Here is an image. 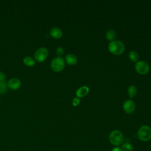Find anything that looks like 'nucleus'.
Segmentation results:
<instances>
[{"mask_svg":"<svg viewBox=\"0 0 151 151\" xmlns=\"http://www.w3.org/2000/svg\"><path fill=\"white\" fill-rule=\"evenodd\" d=\"M109 139L112 145L114 146H119L123 143L124 141V136L120 131L114 130L110 133Z\"/></svg>","mask_w":151,"mask_h":151,"instance_id":"f257e3e1","label":"nucleus"},{"mask_svg":"<svg viewBox=\"0 0 151 151\" xmlns=\"http://www.w3.org/2000/svg\"><path fill=\"white\" fill-rule=\"evenodd\" d=\"M124 45L122 42L120 41H111L109 45V50L110 52L115 55H120L124 51Z\"/></svg>","mask_w":151,"mask_h":151,"instance_id":"f03ea898","label":"nucleus"},{"mask_svg":"<svg viewBox=\"0 0 151 151\" xmlns=\"http://www.w3.org/2000/svg\"><path fill=\"white\" fill-rule=\"evenodd\" d=\"M137 137L141 141H149L151 139V128L146 125L142 126L137 132Z\"/></svg>","mask_w":151,"mask_h":151,"instance_id":"7ed1b4c3","label":"nucleus"},{"mask_svg":"<svg viewBox=\"0 0 151 151\" xmlns=\"http://www.w3.org/2000/svg\"><path fill=\"white\" fill-rule=\"evenodd\" d=\"M65 67V63L61 57L54 58L51 63V67L52 70L55 72L62 71Z\"/></svg>","mask_w":151,"mask_h":151,"instance_id":"20e7f679","label":"nucleus"},{"mask_svg":"<svg viewBox=\"0 0 151 151\" xmlns=\"http://www.w3.org/2000/svg\"><path fill=\"white\" fill-rule=\"evenodd\" d=\"M48 54V50L45 47H41L36 50L34 54V57L37 61L42 62L47 58Z\"/></svg>","mask_w":151,"mask_h":151,"instance_id":"39448f33","label":"nucleus"},{"mask_svg":"<svg viewBox=\"0 0 151 151\" xmlns=\"http://www.w3.org/2000/svg\"><path fill=\"white\" fill-rule=\"evenodd\" d=\"M149 64L143 61H138L135 65V69L140 74H146L149 71Z\"/></svg>","mask_w":151,"mask_h":151,"instance_id":"423d86ee","label":"nucleus"},{"mask_svg":"<svg viewBox=\"0 0 151 151\" xmlns=\"http://www.w3.org/2000/svg\"><path fill=\"white\" fill-rule=\"evenodd\" d=\"M123 109L124 111L127 114L133 113L135 110L134 103L131 100L126 101L123 104Z\"/></svg>","mask_w":151,"mask_h":151,"instance_id":"0eeeda50","label":"nucleus"},{"mask_svg":"<svg viewBox=\"0 0 151 151\" xmlns=\"http://www.w3.org/2000/svg\"><path fill=\"white\" fill-rule=\"evenodd\" d=\"M8 87L12 90H17L21 85V82L17 78H12L10 79L8 83Z\"/></svg>","mask_w":151,"mask_h":151,"instance_id":"6e6552de","label":"nucleus"},{"mask_svg":"<svg viewBox=\"0 0 151 151\" xmlns=\"http://www.w3.org/2000/svg\"><path fill=\"white\" fill-rule=\"evenodd\" d=\"M89 91V88L87 86H83L79 88L76 91V95L78 97H83L86 96Z\"/></svg>","mask_w":151,"mask_h":151,"instance_id":"1a4fd4ad","label":"nucleus"},{"mask_svg":"<svg viewBox=\"0 0 151 151\" xmlns=\"http://www.w3.org/2000/svg\"><path fill=\"white\" fill-rule=\"evenodd\" d=\"M50 34L51 35L55 38H60L62 35H63V32L61 30L60 28H58V27H54L52 28L51 30H50Z\"/></svg>","mask_w":151,"mask_h":151,"instance_id":"9d476101","label":"nucleus"},{"mask_svg":"<svg viewBox=\"0 0 151 151\" xmlns=\"http://www.w3.org/2000/svg\"><path fill=\"white\" fill-rule=\"evenodd\" d=\"M77 61V57L72 54H67L65 56V61L69 65H74L75 64H76Z\"/></svg>","mask_w":151,"mask_h":151,"instance_id":"9b49d317","label":"nucleus"},{"mask_svg":"<svg viewBox=\"0 0 151 151\" xmlns=\"http://www.w3.org/2000/svg\"><path fill=\"white\" fill-rule=\"evenodd\" d=\"M23 62L24 64L27 66H32L35 64L34 59L31 56H26L23 59Z\"/></svg>","mask_w":151,"mask_h":151,"instance_id":"f8f14e48","label":"nucleus"},{"mask_svg":"<svg viewBox=\"0 0 151 151\" xmlns=\"http://www.w3.org/2000/svg\"><path fill=\"white\" fill-rule=\"evenodd\" d=\"M8 84L5 81H0V94H5L8 91Z\"/></svg>","mask_w":151,"mask_h":151,"instance_id":"ddd939ff","label":"nucleus"},{"mask_svg":"<svg viewBox=\"0 0 151 151\" xmlns=\"http://www.w3.org/2000/svg\"><path fill=\"white\" fill-rule=\"evenodd\" d=\"M128 95L130 97L132 98L134 97L137 93V88L135 86H131L128 88Z\"/></svg>","mask_w":151,"mask_h":151,"instance_id":"4468645a","label":"nucleus"},{"mask_svg":"<svg viewBox=\"0 0 151 151\" xmlns=\"http://www.w3.org/2000/svg\"><path fill=\"white\" fill-rule=\"evenodd\" d=\"M129 58L133 62H137L139 60V55L138 54L134 51H132L130 52L129 54Z\"/></svg>","mask_w":151,"mask_h":151,"instance_id":"2eb2a0df","label":"nucleus"},{"mask_svg":"<svg viewBox=\"0 0 151 151\" xmlns=\"http://www.w3.org/2000/svg\"><path fill=\"white\" fill-rule=\"evenodd\" d=\"M106 38L108 40L113 41L116 38V33L113 30H109L106 32Z\"/></svg>","mask_w":151,"mask_h":151,"instance_id":"dca6fc26","label":"nucleus"},{"mask_svg":"<svg viewBox=\"0 0 151 151\" xmlns=\"http://www.w3.org/2000/svg\"><path fill=\"white\" fill-rule=\"evenodd\" d=\"M122 151H133V147L130 143L126 142L122 145Z\"/></svg>","mask_w":151,"mask_h":151,"instance_id":"f3484780","label":"nucleus"},{"mask_svg":"<svg viewBox=\"0 0 151 151\" xmlns=\"http://www.w3.org/2000/svg\"><path fill=\"white\" fill-rule=\"evenodd\" d=\"M56 54L58 56V57H60L64 54V50L62 47H58L56 50Z\"/></svg>","mask_w":151,"mask_h":151,"instance_id":"a211bd4d","label":"nucleus"},{"mask_svg":"<svg viewBox=\"0 0 151 151\" xmlns=\"http://www.w3.org/2000/svg\"><path fill=\"white\" fill-rule=\"evenodd\" d=\"M80 103V99L78 98H74L73 100V104L74 106H77Z\"/></svg>","mask_w":151,"mask_h":151,"instance_id":"6ab92c4d","label":"nucleus"},{"mask_svg":"<svg viewBox=\"0 0 151 151\" xmlns=\"http://www.w3.org/2000/svg\"><path fill=\"white\" fill-rule=\"evenodd\" d=\"M5 78V75L4 73L0 71V81H4V80Z\"/></svg>","mask_w":151,"mask_h":151,"instance_id":"aec40b11","label":"nucleus"},{"mask_svg":"<svg viewBox=\"0 0 151 151\" xmlns=\"http://www.w3.org/2000/svg\"><path fill=\"white\" fill-rule=\"evenodd\" d=\"M111 151H122V149H121L120 147H114V148L111 150Z\"/></svg>","mask_w":151,"mask_h":151,"instance_id":"412c9836","label":"nucleus"}]
</instances>
